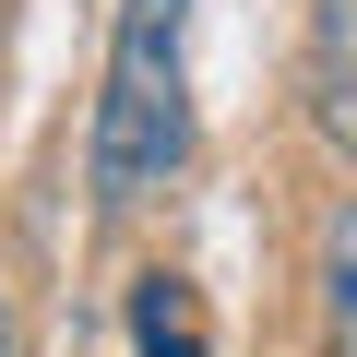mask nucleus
Here are the masks:
<instances>
[{"mask_svg": "<svg viewBox=\"0 0 357 357\" xmlns=\"http://www.w3.org/2000/svg\"><path fill=\"white\" fill-rule=\"evenodd\" d=\"M178 167H191V0H119L107 96H96V131H84V178H96L107 215H131Z\"/></svg>", "mask_w": 357, "mask_h": 357, "instance_id": "f257e3e1", "label": "nucleus"}, {"mask_svg": "<svg viewBox=\"0 0 357 357\" xmlns=\"http://www.w3.org/2000/svg\"><path fill=\"white\" fill-rule=\"evenodd\" d=\"M310 119L357 155V0H310Z\"/></svg>", "mask_w": 357, "mask_h": 357, "instance_id": "f03ea898", "label": "nucleus"}, {"mask_svg": "<svg viewBox=\"0 0 357 357\" xmlns=\"http://www.w3.org/2000/svg\"><path fill=\"white\" fill-rule=\"evenodd\" d=\"M131 357H215V321L191 298V274H131Z\"/></svg>", "mask_w": 357, "mask_h": 357, "instance_id": "7ed1b4c3", "label": "nucleus"}, {"mask_svg": "<svg viewBox=\"0 0 357 357\" xmlns=\"http://www.w3.org/2000/svg\"><path fill=\"white\" fill-rule=\"evenodd\" d=\"M321 321H333V357H357V203L321 227Z\"/></svg>", "mask_w": 357, "mask_h": 357, "instance_id": "20e7f679", "label": "nucleus"}, {"mask_svg": "<svg viewBox=\"0 0 357 357\" xmlns=\"http://www.w3.org/2000/svg\"><path fill=\"white\" fill-rule=\"evenodd\" d=\"M0 357H13V310H0Z\"/></svg>", "mask_w": 357, "mask_h": 357, "instance_id": "39448f33", "label": "nucleus"}]
</instances>
